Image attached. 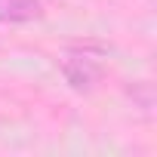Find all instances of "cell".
Segmentation results:
<instances>
[{
    "label": "cell",
    "instance_id": "6da1fadb",
    "mask_svg": "<svg viewBox=\"0 0 157 157\" xmlns=\"http://www.w3.org/2000/svg\"><path fill=\"white\" fill-rule=\"evenodd\" d=\"M62 74H65V80L77 90V93H90L96 83H99V77L102 71L93 65V59L86 56H65L62 59Z\"/></svg>",
    "mask_w": 157,
    "mask_h": 157
},
{
    "label": "cell",
    "instance_id": "7a4b0ae2",
    "mask_svg": "<svg viewBox=\"0 0 157 157\" xmlns=\"http://www.w3.org/2000/svg\"><path fill=\"white\" fill-rule=\"evenodd\" d=\"M40 0H0V22H31L40 19Z\"/></svg>",
    "mask_w": 157,
    "mask_h": 157
}]
</instances>
